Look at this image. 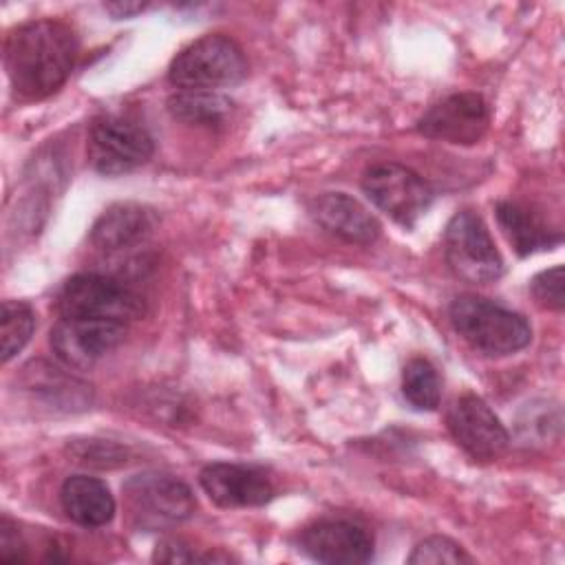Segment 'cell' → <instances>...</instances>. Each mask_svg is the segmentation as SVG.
<instances>
[{
	"instance_id": "9",
	"label": "cell",
	"mask_w": 565,
	"mask_h": 565,
	"mask_svg": "<svg viewBox=\"0 0 565 565\" xmlns=\"http://www.w3.org/2000/svg\"><path fill=\"white\" fill-rule=\"evenodd\" d=\"M452 439L477 461L501 457L510 444V435L494 411L477 395L457 397L446 415Z\"/></svg>"
},
{
	"instance_id": "14",
	"label": "cell",
	"mask_w": 565,
	"mask_h": 565,
	"mask_svg": "<svg viewBox=\"0 0 565 565\" xmlns=\"http://www.w3.org/2000/svg\"><path fill=\"white\" fill-rule=\"evenodd\" d=\"M311 214L327 232L347 243L371 245L382 232L380 221L344 192L320 194L311 205Z\"/></svg>"
},
{
	"instance_id": "26",
	"label": "cell",
	"mask_w": 565,
	"mask_h": 565,
	"mask_svg": "<svg viewBox=\"0 0 565 565\" xmlns=\"http://www.w3.org/2000/svg\"><path fill=\"white\" fill-rule=\"evenodd\" d=\"M146 9V4L143 2H106L104 4V11H108L113 18H130V15H135V13H139V11H143Z\"/></svg>"
},
{
	"instance_id": "21",
	"label": "cell",
	"mask_w": 565,
	"mask_h": 565,
	"mask_svg": "<svg viewBox=\"0 0 565 565\" xmlns=\"http://www.w3.org/2000/svg\"><path fill=\"white\" fill-rule=\"evenodd\" d=\"M470 556L448 536H428L415 545L408 563L413 565H441V563H468Z\"/></svg>"
},
{
	"instance_id": "13",
	"label": "cell",
	"mask_w": 565,
	"mask_h": 565,
	"mask_svg": "<svg viewBox=\"0 0 565 565\" xmlns=\"http://www.w3.org/2000/svg\"><path fill=\"white\" fill-rule=\"evenodd\" d=\"M199 483L221 508H256L274 497V486L260 470L238 463H210L201 470Z\"/></svg>"
},
{
	"instance_id": "17",
	"label": "cell",
	"mask_w": 565,
	"mask_h": 565,
	"mask_svg": "<svg viewBox=\"0 0 565 565\" xmlns=\"http://www.w3.org/2000/svg\"><path fill=\"white\" fill-rule=\"evenodd\" d=\"M497 221L519 256L552 249L556 243H561L558 232L550 230L534 212L519 203L501 201L497 205Z\"/></svg>"
},
{
	"instance_id": "19",
	"label": "cell",
	"mask_w": 565,
	"mask_h": 565,
	"mask_svg": "<svg viewBox=\"0 0 565 565\" xmlns=\"http://www.w3.org/2000/svg\"><path fill=\"white\" fill-rule=\"evenodd\" d=\"M402 393L415 411H435L441 399L437 369L426 358H413L402 371Z\"/></svg>"
},
{
	"instance_id": "3",
	"label": "cell",
	"mask_w": 565,
	"mask_h": 565,
	"mask_svg": "<svg viewBox=\"0 0 565 565\" xmlns=\"http://www.w3.org/2000/svg\"><path fill=\"white\" fill-rule=\"evenodd\" d=\"M247 75V57L236 40L207 33L181 49L168 68L179 90H216L238 84Z\"/></svg>"
},
{
	"instance_id": "18",
	"label": "cell",
	"mask_w": 565,
	"mask_h": 565,
	"mask_svg": "<svg viewBox=\"0 0 565 565\" xmlns=\"http://www.w3.org/2000/svg\"><path fill=\"white\" fill-rule=\"evenodd\" d=\"M166 106L174 119L205 128L223 124L232 110V102L216 90H177Z\"/></svg>"
},
{
	"instance_id": "7",
	"label": "cell",
	"mask_w": 565,
	"mask_h": 565,
	"mask_svg": "<svg viewBox=\"0 0 565 565\" xmlns=\"http://www.w3.org/2000/svg\"><path fill=\"white\" fill-rule=\"evenodd\" d=\"M446 263L466 282L483 285L501 278L503 258L483 218L472 210L457 212L444 232Z\"/></svg>"
},
{
	"instance_id": "1",
	"label": "cell",
	"mask_w": 565,
	"mask_h": 565,
	"mask_svg": "<svg viewBox=\"0 0 565 565\" xmlns=\"http://www.w3.org/2000/svg\"><path fill=\"white\" fill-rule=\"evenodd\" d=\"M79 53L75 29L42 18L15 26L4 40V71L22 99H44L64 86Z\"/></svg>"
},
{
	"instance_id": "4",
	"label": "cell",
	"mask_w": 565,
	"mask_h": 565,
	"mask_svg": "<svg viewBox=\"0 0 565 565\" xmlns=\"http://www.w3.org/2000/svg\"><path fill=\"white\" fill-rule=\"evenodd\" d=\"M124 503L137 530H166L192 516L196 501L188 483L168 472H139L124 486Z\"/></svg>"
},
{
	"instance_id": "16",
	"label": "cell",
	"mask_w": 565,
	"mask_h": 565,
	"mask_svg": "<svg viewBox=\"0 0 565 565\" xmlns=\"http://www.w3.org/2000/svg\"><path fill=\"white\" fill-rule=\"evenodd\" d=\"M60 501L66 516L82 527H102L115 516V499L108 486L97 477H68L62 483Z\"/></svg>"
},
{
	"instance_id": "5",
	"label": "cell",
	"mask_w": 565,
	"mask_h": 565,
	"mask_svg": "<svg viewBox=\"0 0 565 565\" xmlns=\"http://www.w3.org/2000/svg\"><path fill=\"white\" fill-rule=\"evenodd\" d=\"M60 318H93L128 324L143 316V298L104 274L71 276L55 296Z\"/></svg>"
},
{
	"instance_id": "2",
	"label": "cell",
	"mask_w": 565,
	"mask_h": 565,
	"mask_svg": "<svg viewBox=\"0 0 565 565\" xmlns=\"http://www.w3.org/2000/svg\"><path fill=\"white\" fill-rule=\"evenodd\" d=\"M450 322L475 351L492 358L516 353L532 340V327L521 313L481 296L455 298Z\"/></svg>"
},
{
	"instance_id": "11",
	"label": "cell",
	"mask_w": 565,
	"mask_h": 565,
	"mask_svg": "<svg viewBox=\"0 0 565 565\" xmlns=\"http://www.w3.org/2000/svg\"><path fill=\"white\" fill-rule=\"evenodd\" d=\"M126 335V324L93 318H60L51 329L55 355L71 369H88Z\"/></svg>"
},
{
	"instance_id": "20",
	"label": "cell",
	"mask_w": 565,
	"mask_h": 565,
	"mask_svg": "<svg viewBox=\"0 0 565 565\" xmlns=\"http://www.w3.org/2000/svg\"><path fill=\"white\" fill-rule=\"evenodd\" d=\"M35 329V313L22 300H4L0 309V358L7 364L15 358L26 342L31 340Z\"/></svg>"
},
{
	"instance_id": "15",
	"label": "cell",
	"mask_w": 565,
	"mask_h": 565,
	"mask_svg": "<svg viewBox=\"0 0 565 565\" xmlns=\"http://www.w3.org/2000/svg\"><path fill=\"white\" fill-rule=\"evenodd\" d=\"M154 218L137 203H115L99 214L90 230V241L104 252H119L139 245L150 236Z\"/></svg>"
},
{
	"instance_id": "6",
	"label": "cell",
	"mask_w": 565,
	"mask_h": 565,
	"mask_svg": "<svg viewBox=\"0 0 565 565\" xmlns=\"http://www.w3.org/2000/svg\"><path fill=\"white\" fill-rule=\"evenodd\" d=\"M154 152L150 132L124 115H104L90 124L86 154L95 172L119 177L141 168Z\"/></svg>"
},
{
	"instance_id": "12",
	"label": "cell",
	"mask_w": 565,
	"mask_h": 565,
	"mask_svg": "<svg viewBox=\"0 0 565 565\" xmlns=\"http://www.w3.org/2000/svg\"><path fill=\"white\" fill-rule=\"evenodd\" d=\"M302 552L329 565H362L373 556L371 534L351 521L324 519L300 534Z\"/></svg>"
},
{
	"instance_id": "23",
	"label": "cell",
	"mask_w": 565,
	"mask_h": 565,
	"mask_svg": "<svg viewBox=\"0 0 565 565\" xmlns=\"http://www.w3.org/2000/svg\"><path fill=\"white\" fill-rule=\"evenodd\" d=\"M154 561L159 563H192V561H227L230 556H223V554H214V552H207V554H199L194 547L185 545L183 541H163L157 545L154 550Z\"/></svg>"
},
{
	"instance_id": "24",
	"label": "cell",
	"mask_w": 565,
	"mask_h": 565,
	"mask_svg": "<svg viewBox=\"0 0 565 565\" xmlns=\"http://www.w3.org/2000/svg\"><path fill=\"white\" fill-rule=\"evenodd\" d=\"M126 457V452L115 446V444H106V441H95L90 439L88 444H79L77 450V461L79 463H95V466H108V463H121Z\"/></svg>"
},
{
	"instance_id": "8",
	"label": "cell",
	"mask_w": 565,
	"mask_h": 565,
	"mask_svg": "<svg viewBox=\"0 0 565 565\" xmlns=\"http://www.w3.org/2000/svg\"><path fill=\"white\" fill-rule=\"evenodd\" d=\"M362 190L375 207L404 227H413L435 199L433 188L415 170L393 161L369 168Z\"/></svg>"
},
{
	"instance_id": "25",
	"label": "cell",
	"mask_w": 565,
	"mask_h": 565,
	"mask_svg": "<svg viewBox=\"0 0 565 565\" xmlns=\"http://www.w3.org/2000/svg\"><path fill=\"white\" fill-rule=\"evenodd\" d=\"M0 561H7V563L26 561V543L18 532V527L7 516H2L0 521Z\"/></svg>"
},
{
	"instance_id": "10",
	"label": "cell",
	"mask_w": 565,
	"mask_h": 565,
	"mask_svg": "<svg viewBox=\"0 0 565 565\" xmlns=\"http://www.w3.org/2000/svg\"><path fill=\"white\" fill-rule=\"evenodd\" d=\"M490 124V110L481 95L457 93L430 106L417 121V130L430 139L457 146L477 143Z\"/></svg>"
},
{
	"instance_id": "22",
	"label": "cell",
	"mask_w": 565,
	"mask_h": 565,
	"mask_svg": "<svg viewBox=\"0 0 565 565\" xmlns=\"http://www.w3.org/2000/svg\"><path fill=\"white\" fill-rule=\"evenodd\" d=\"M530 291L536 300V305L552 309V311H563L565 307V282H563V267L556 265L552 269H545L536 274L530 282Z\"/></svg>"
}]
</instances>
